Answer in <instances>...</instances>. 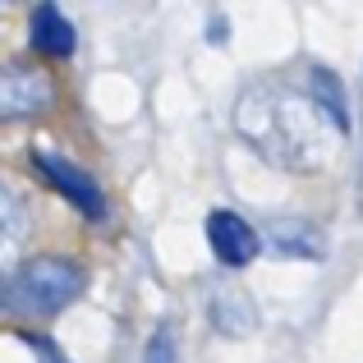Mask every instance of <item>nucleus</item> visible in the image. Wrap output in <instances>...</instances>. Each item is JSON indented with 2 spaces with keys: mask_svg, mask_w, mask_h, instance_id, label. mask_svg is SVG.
<instances>
[{
  "mask_svg": "<svg viewBox=\"0 0 363 363\" xmlns=\"http://www.w3.org/2000/svg\"><path fill=\"white\" fill-rule=\"evenodd\" d=\"M143 363H179V350H175L170 327H157V336L147 340V354H143Z\"/></svg>",
  "mask_w": 363,
  "mask_h": 363,
  "instance_id": "9d476101",
  "label": "nucleus"
},
{
  "mask_svg": "<svg viewBox=\"0 0 363 363\" xmlns=\"http://www.w3.org/2000/svg\"><path fill=\"white\" fill-rule=\"evenodd\" d=\"M207 244H212V253H216L221 267H248L262 253V235H257L240 212H230V207H216V212L207 216Z\"/></svg>",
  "mask_w": 363,
  "mask_h": 363,
  "instance_id": "39448f33",
  "label": "nucleus"
},
{
  "mask_svg": "<svg viewBox=\"0 0 363 363\" xmlns=\"http://www.w3.org/2000/svg\"><path fill=\"white\" fill-rule=\"evenodd\" d=\"M83 294V267L65 253L14 262L0 281V308L9 318H55Z\"/></svg>",
  "mask_w": 363,
  "mask_h": 363,
  "instance_id": "f03ea898",
  "label": "nucleus"
},
{
  "mask_svg": "<svg viewBox=\"0 0 363 363\" xmlns=\"http://www.w3.org/2000/svg\"><path fill=\"white\" fill-rule=\"evenodd\" d=\"M28 230H33V207L14 189V179L0 175V267H14L18 248L28 244Z\"/></svg>",
  "mask_w": 363,
  "mask_h": 363,
  "instance_id": "423d86ee",
  "label": "nucleus"
},
{
  "mask_svg": "<svg viewBox=\"0 0 363 363\" xmlns=\"http://www.w3.org/2000/svg\"><path fill=\"white\" fill-rule=\"evenodd\" d=\"M235 133L262 161L281 170H318L327 161L331 143L340 138L331 120L318 111L308 88L285 79H262L240 92L235 101Z\"/></svg>",
  "mask_w": 363,
  "mask_h": 363,
  "instance_id": "f257e3e1",
  "label": "nucleus"
},
{
  "mask_svg": "<svg viewBox=\"0 0 363 363\" xmlns=\"http://www.w3.org/2000/svg\"><path fill=\"white\" fill-rule=\"evenodd\" d=\"M272 244H276V253H285V257H318L322 253V240L308 230V225H294V221H281L272 230Z\"/></svg>",
  "mask_w": 363,
  "mask_h": 363,
  "instance_id": "1a4fd4ad",
  "label": "nucleus"
},
{
  "mask_svg": "<svg viewBox=\"0 0 363 363\" xmlns=\"http://www.w3.org/2000/svg\"><path fill=\"white\" fill-rule=\"evenodd\" d=\"M55 101H60V88L42 65H23V60L0 65V124L42 120L55 111Z\"/></svg>",
  "mask_w": 363,
  "mask_h": 363,
  "instance_id": "7ed1b4c3",
  "label": "nucleus"
},
{
  "mask_svg": "<svg viewBox=\"0 0 363 363\" xmlns=\"http://www.w3.org/2000/svg\"><path fill=\"white\" fill-rule=\"evenodd\" d=\"M359 216H363V161H359Z\"/></svg>",
  "mask_w": 363,
  "mask_h": 363,
  "instance_id": "9b49d317",
  "label": "nucleus"
},
{
  "mask_svg": "<svg viewBox=\"0 0 363 363\" xmlns=\"http://www.w3.org/2000/svg\"><path fill=\"white\" fill-rule=\"evenodd\" d=\"M33 161H37V170L46 175V184H51L55 194L69 198V203L79 207L88 221H106V194H101V184L88 175V170H79L74 161L55 157L51 147H37V152H33Z\"/></svg>",
  "mask_w": 363,
  "mask_h": 363,
  "instance_id": "20e7f679",
  "label": "nucleus"
},
{
  "mask_svg": "<svg viewBox=\"0 0 363 363\" xmlns=\"http://www.w3.org/2000/svg\"><path fill=\"white\" fill-rule=\"evenodd\" d=\"M303 88H308V97L318 101V111L331 120V129L345 138L350 133V101H345V83L336 79L331 69H322V65H313L308 79H303Z\"/></svg>",
  "mask_w": 363,
  "mask_h": 363,
  "instance_id": "6e6552de",
  "label": "nucleus"
},
{
  "mask_svg": "<svg viewBox=\"0 0 363 363\" xmlns=\"http://www.w3.org/2000/svg\"><path fill=\"white\" fill-rule=\"evenodd\" d=\"M28 33H33V46L42 55H51V60H69L74 46H79V33H74V23L60 14L55 5H37L33 18H28Z\"/></svg>",
  "mask_w": 363,
  "mask_h": 363,
  "instance_id": "0eeeda50",
  "label": "nucleus"
}]
</instances>
